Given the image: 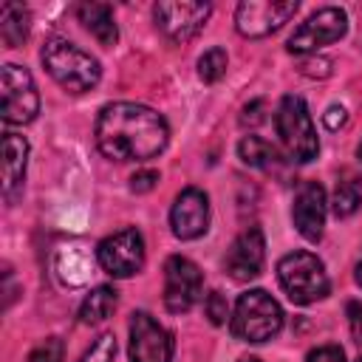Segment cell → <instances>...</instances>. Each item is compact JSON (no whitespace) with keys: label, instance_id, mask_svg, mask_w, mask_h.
I'll return each instance as SVG.
<instances>
[{"label":"cell","instance_id":"obj_1","mask_svg":"<svg viewBox=\"0 0 362 362\" xmlns=\"http://www.w3.org/2000/svg\"><path fill=\"white\" fill-rule=\"evenodd\" d=\"M170 139V127L161 113L136 102H113L99 110L96 147L113 161H147L156 158Z\"/></svg>","mask_w":362,"mask_h":362},{"label":"cell","instance_id":"obj_2","mask_svg":"<svg viewBox=\"0 0 362 362\" xmlns=\"http://www.w3.org/2000/svg\"><path fill=\"white\" fill-rule=\"evenodd\" d=\"M40 59L45 65V71L51 74V79L65 88L68 93H85L90 88H96L102 68L96 62V57H90L88 51H82L79 45L62 40V37H51L42 51Z\"/></svg>","mask_w":362,"mask_h":362},{"label":"cell","instance_id":"obj_3","mask_svg":"<svg viewBox=\"0 0 362 362\" xmlns=\"http://www.w3.org/2000/svg\"><path fill=\"white\" fill-rule=\"evenodd\" d=\"M280 328H283V308L269 291L249 288L246 294L238 297L235 311H232V334L238 339L266 342L277 337Z\"/></svg>","mask_w":362,"mask_h":362},{"label":"cell","instance_id":"obj_4","mask_svg":"<svg viewBox=\"0 0 362 362\" xmlns=\"http://www.w3.org/2000/svg\"><path fill=\"white\" fill-rule=\"evenodd\" d=\"M277 280H280L283 291L288 294V300L297 303V305L317 303L331 288L322 260L317 255H311V252H291V255L280 257Z\"/></svg>","mask_w":362,"mask_h":362},{"label":"cell","instance_id":"obj_5","mask_svg":"<svg viewBox=\"0 0 362 362\" xmlns=\"http://www.w3.org/2000/svg\"><path fill=\"white\" fill-rule=\"evenodd\" d=\"M274 127H277V136H280L283 147L288 150V156L294 161L305 164V161L317 158V153H320L317 130H314L311 113H308V107L300 96L288 93V96L280 99L277 113H274Z\"/></svg>","mask_w":362,"mask_h":362},{"label":"cell","instance_id":"obj_6","mask_svg":"<svg viewBox=\"0 0 362 362\" xmlns=\"http://www.w3.org/2000/svg\"><path fill=\"white\" fill-rule=\"evenodd\" d=\"M0 93H3V122L6 124H28L40 113V93L31 74L23 65L6 62L0 71Z\"/></svg>","mask_w":362,"mask_h":362},{"label":"cell","instance_id":"obj_7","mask_svg":"<svg viewBox=\"0 0 362 362\" xmlns=\"http://www.w3.org/2000/svg\"><path fill=\"white\" fill-rule=\"evenodd\" d=\"M99 266L113 277H133L144 266V238L139 229L127 226L105 238L96 249Z\"/></svg>","mask_w":362,"mask_h":362},{"label":"cell","instance_id":"obj_8","mask_svg":"<svg viewBox=\"0 0 362 362\" xmlns=\"http://www.w3.org/2000/svg\"><path fill=\"white\" fill-rule=\"evenodd\" d=\"M204 291V274L201 269L181 255L167 257L164 263V305L173 314H184L189 311Z\"/></svg>","mask_w":362,"mask_h":362},{"label":"cell","instance_id":"obj_9","mask_svg":"<svg viewBox=\"0 0 362 362\" xmlns=\"http://www.w3.org/2000/svg\"><path fill=\"white\" fill-rule=\"evenodd\" d=\"M297 0H243L235 8V28L238 34L257 40L277 31L297 14Z\"/></svg>","mask_w":362,"mask_h":362},{"label":"cell","instance_id":"obj_10","mask_svg":"<svg viewBox=\"0 0 362 362\" xmlns=\"http://www.w3.org/2000/svg\"><path fill=\"white\" fill-rule=\"evenodd\" d=\"M212 14V6L209 3H178V0H164V3H156L153 8V17H156V25L161 28V34L170 40V42H189L209 20Z\"/></svg>","mask_w":362,"mask_h":362},{"label":"cell","instance_id":"obj_11","mask_svg":"<svg viewBox=\"0 0 362 362\" xmlns=\"http://www.w3.org/2000/svg\"><path fill=\"white\" fill-rule=\"evenodd\" d=\"M345 28H348V17L342 8L337 6H325L320 11H314L291 37H288V51L291 54H314L337 40L345 37Z\"/></svg>","mask_w":362,"mask_h":362},{"label":"cell","instance_id":"obj_12","mask_svg":"<svg viewBox=\"0 0 362 362\" xmlns=\"http://www.w3.org/2000/svg\"><path fill=\"white\" fill-rule=\"evenodd\" d=\"M130 359L133 362H170L173 359V337L156 322L147 311H136L130 317Z\"/></svg>","mask_w":362,"mask_h":362},{"label":"cell","instance_id":"obj_13","mask_svg":"<svg viewBox=\"0 0 362 362\" xmlns=\"http://www.w3.org/2000/svg\"><path fill=\"white\" fill-rule=\"evenodd\" d=\"M223 263H226V272H229L232 280H238V283L255 280L263 272V263H266V238H263V229L260 226H246L232 240Z\"/></svg>","mask_w":362,"mask_h":362},{"label":"cell","instance_id":"obj_14","mask_svg":"<svg viewBox=\"0 0 362 362\" xmlns=\"http://www.w3.org/2000/svg\"><path fill=\"white\" fill-rule=\"evenodd\" d=\"M170 226L173 235L181 240H195L206 232L209 226V198L198 187H187L184 192L175 195L173 209H170Z\"/></svg>","mask_w":362,"mask_h":362},{"label":"cell","instance_id":"obj_15","mask_svg":"<svg viewBox=\"0 0 362 362\" xmlns=\"http://www.w3.org/2000/svg\"><path fill=\"white\" fill-rule=\"evenodd\" d=\"M325 209H328V201H325V189L317 184V181H303L297 195H294V206H291V218H294V226L297 232L305 238V240H320L322 238V226H325Z\"/></svg>","mask_w":362,"mask_h":362},{"label":"cell","instance_id":"obj_16","mask_svg":"<svg viewBox=\"0 0 362 362\" xmlns=\"http://www.w3.org/2000/svg\"><path fill=\"white\" fill-rule=\"evenodd\" d=\"M28 164V141L17 133L3 136V192L11 195L17 187H23Z\"/></svg>","mask_w":362,"mask_h":362},{"label":"cell","instance_id":"obj_17","mask_svg":"<svg viewBox=\"0 0 362 362\" xmlns=\"http://www.w3.org/2000/svg\"><path fill=\"white\" fill-rule=\"evenodd\" d=\"M76 17L102 45H116L119 28H116L110 6H105V3H79L76 6Z\"/></svg>","mask_w":362,"mask_h":362},{"label":"cell","instance_id":"obj_18","mask_svg":"<svg viewBox=\"0 0 362 362\" xmlns=\"http://www.w3.org/2000/svg\"><path fill=\"white\" fill-rule=\"evenodd\" d=\"M113 311H116V288L96 286L79 305V322L82 325H96V322H105Z\"/></svg>","mask_w":362,"mask_h":362},{"label":"cell","instance_id":"obj_19","mask_svg":"<svg viewBox=\"0 0 362 362\" xmlns=\"http://www.w3.org/2000/svg\"><path fill=\"white\" fill-rule=\"evenodd\" d=\"M0 37L8 48H17L28 37V11L17 3H3L0 6Z\"/></svg>","mask_w":362,"mask_h":362},{"label":"cell","instance_id":"obj_20","mask_svg":"<svg viewBox=\"0 0 362 362\" xmlns=\"http://www.w3.org/2000/svg\"><path fill=\"white\" fill-rule=\"evenodd\" d=\"M362 204V181L359 178H345L337 184L334 189V198H331V209L337 218H348L359 209Z\"/></svg>","mask_w":362,"mask_h":362},{"label":"cell","instance_id":"obj_21","mask_svg":"<svg viewBox=\"0 0 362 362\" xmlns=\"http://www.w3.org/2000/svg\"><path fill=\"white\" fill-rule=\"evenodd\" d=\"M238 156H240V161L249 164V167H266L269 161L277 158L274 147H272L266 139H260V136H243L240 144H238Z\"/></svg>","mask_w":362,"mask_h":362},{"label":"cell","instance_id":"obj_22","mask_svg":"<svg viewBox=\"0 0 362 362\" xmlns=\"http://www.w3.org/2000/svg\"><path fill=\"white\" fill-rule=\"evenodd\" d=\"M226 65H229L226 51H223V48H209V51L198 59V76L212 85V82H218V79L226 74Z\"/></svg>","mask_w":362,"mask_h":362},{"label":"cell","instance_id":"obj_23","mask_svg":"<svg viewBox=\"0 0 362 362\" xmlns=\"http://www.w3.org/2000/svg\"><path fill=\"white\" fill-rule=\"evenodd\" d=\"M65 356V345L59 337H48L42 342H37L28 354V362H62Z\"/></svg>","mask_w":362,"mask_h":362},{"label":"cell","instance_id":"obj_24","mask_svg":"<svg viewBox=\"0 0 362 362\" xmlns=\"http://www.w3.org/2000/svg\"><path fill=\"white\" fill-rule=\"evenodd\" d=\"M113 356H116V337H113V334H102V337L85 351V356H82L79 362H113Z\"/></svg>","mask_w":362,"mask_h":362},{"label":"cell","instance_id":"obj_25","mask_svg":"<svg viewBox=\"0 0 362 362\" xmlns=\"http://www.w3.org/2000/svg\"><path fill=\"white\" fill-rule=\"evenodd\" d=\"M204 308H206V317H209V322H212V325H223V322L229 320V303H226V297H223L221 291L206 294Z\"/></svg>","mask_w":362,"mask_h":362},{"label":"cell","instance_id":"obj_26","mask_svg":"<svg viewBox=\"0 0 362 362\" xmlns=\"http://www.w3.org/2000/svg\"><path fill=\"white\" fill-rule=\"evenodd\" d=\"M305 362H345V354L339 345H320L305 356Z\"/></svg>","mask_w":362,"mask_h":362},{"label":"cell","instance_id":"obj_27","mask_svg":"<svg viewBox=\"0 0 362 362\" xmlns=\"http://www.w3.org/2000/svg\"><path fill=\"white\" fill-rule=\"evenodd\" d=\"M263 110H266V102L263 99H255L252 105H246L243 107V113H240V124H249V127H255V124H260L266 116H263Z\"/></svg>","mask_w":362,"mask_h":362},{"label":"cell","instance_id":"obj_28","mask_svg":"<svg viewBox=\"0 0 362 362\" xmlns=\"http://www.w3.org/2000/svg\"><path fill=\"white\" fill-rule=\"evenodd\" d=\"M156 181H158V173L156 170H141V173H136L130 178V189L133 192H150L156 187Z\"/></svg>","mask_w":362,"mask_h":362},{"label":"cell","instance_id":"obj_29","mask_svg":"<svg viewBox=\"0 0 362 362\" xmlns=\"http://www.w3.org/2000/svg\"><path fill=\"white\" fill-rule=\"evenodd\" d=\"M300 74H305V76H328L331 74V62L328 59H322V57H311V59H303V65H300Z\"/></svg>","mask_w":362,"mask_h":362},{"label":"cell","instance_id":"obj_30","mask_svg":"<svg viewBox=\"0 0 362 362\" xmlns=\"http://www.w3.org/2000/svg\"><path fill=\"white\" fill-rule=\"evenodd\" d=\"M345 122H348V110H345L342 105H331V107L322 113V124H325L328 130H339Z\"/></svg>","mask_w":362,"mask_h":362},{"label":"cell","instance_id":"obj_31","mask_svg":"<svg viewBox=\"0 0 362 362\" xmlns=\"http://www.w3.org/2000/svg\"><path fill=\"white\" fill-rule=\"evenodd\" d=\"M348 325L351 334L362 342V303H348Z\"/></svg>","mask_w":362,"mask_h":362},{"label":"cell","instance_id":"obj_32","mask_svg":"<svg viewBox=\"0 0 362 362\" xmlns=\"http://www.w3.org/2000/svg\"><path fill=\"white\" fill-rule=\"evenodd\" d=\"M354 277H356V283L362 286V257L356 260V269H354Z\"/></svg>","mask_w":362,"mask_h":362},{"label":"cell","instance_id":"obj_33","mask_svg":"<svg viewBox=\"0 0 362 362\" xmlns=\"http://www.w3.org/2000/svg\"><path fill=\"white\" fill-rule=\"evenodd\" d=\"M240 362H260V359H257V356H243Z\"/></svg>","mask_w":362,"mask_h":362},{"label":"cell","instance_id":"obj_34","mask_svg":"<svg viewBox=\"0 0 362 362\" xmlns=\"http://www.w3.org/2000/svg\"><path fill=\"white\" fill-rule=\"evenodd\" d=\"M359 158H362V144H359Z\"/></svg>","mask_w":362,"mask_h":362},{"label":"cell","instance_id":"obj_35","mask_svg":"<svg viewBox=\"0 0 362 362\" xmlns=\"http://www.w3.org/2000/svg\"><path fill=\"white\" fill-rule=\"evenodd\" d=\"M356 362H362V356H359V359H356Z\"/></svg>","mask_w":362,"mask_h":362}]
</instances>
